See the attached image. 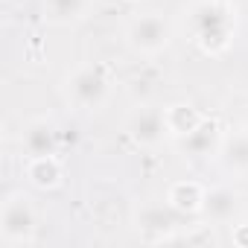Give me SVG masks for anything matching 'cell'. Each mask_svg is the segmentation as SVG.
Listing matches in <instances>:
<instances>
[{
	"label": "cell",
	"mask_w": 248,
	"mask_h": 248,
	"mask_svg": "<svg viewBox=\"0 0 248 248\" xmlns=\"http://www.w3.org/2000/svg\"><path fill=\"white\" fill-rule=\"evenodd\" d=\"M236 210H239V193L233 187H213L204 193L202 216H207L210 222H231Z\"/></svg>",
	"instance_id": "9c48e42d"
},
{
	"label": "cell",
	"mask_w": 248,
	"mask_h": 248,
	"mask_svg": "<svg viewBox=\"0 0 248 248\" xmlns=\"http://www.w3.org/2000/svg\"><path fill=\"white\" fill-rule=\"evenodd\" d=\"M222 126H219V120H213V117H204L199 126L190 132V135H184L181 140H178V146H181V152L187 155V158H196V161H202V158H210V155H219V146H222Z\"/></svg>",
	"instance_id": "8992f818"
},
{
	"label": "cell",
	"mask_w": 248,
	"mask_h": 248,
	"mask_svg": "<svg viewBox=\"0 0 248 248\" xmlns=\"http://www.w3.org/2000/svg\"><path fill=\"white\" fill-rule=\"evenodd\" d=\"M0 239L6 245H30L35 239V210L24 193H9L0 204Z\"/></svg>",
	"instance_id": "3957f363"
},
{
	"label": "cell",
	"mask_w": 248,
	"mask_h": 248,
	"mask_svg": "<svg viewBox=\"0 0 248 248\" xmlns=\"http://www.w3.org/2000/svg\"><path fill=\"white\" fill-rule=\"evenodd\" d=\"M170 38H172V30H170L167 18L158 12H146V15L135 18L126 30L129 47L140 56H158L161 50H167Z\"/></svg>",
	"instance_id": "277c9868"
},
{
	"label": "cell",
	"mask_w": 248,
	"mask_h": 248,
	"mask_svg": "<svg viewBox=\"0 0 248 248\" xmlns=\"http://www.w3.org/2000/svg\"><path fill=\"white\" fill-rule=\"evenodd\" d=\"M21 146H24L27 158L56 155L59 152V129L53 126L50 120H44V117L30 120L24 126V135H21Z\"/></svg>",
	"instance_id": "52a82bcc"
},
{
	"label": "cell",
	"mask_w": 248,
	"mask_h": 248,
	"mask_svg": "<svg viewBox=\"0 0 248 248\" xmlns=\"http://www.w3.org/2000/svg\"><path fill=\"white\" fill-rule=\"evenodd\" d=\"M231 242H233L236 248H248V222L233 225V231H231Z\"/></svg>",
	"instance_id": "2e32d148"
},
{
	"label": "cell",
	"mask_w": 248,
	"mask_h": 248,
	"mask_svg": "<svg viewBox=\"0 0 248 248\" xmlns=\"http://www.w3.org/2000/svg\"><path fill=\"white\" fill-rule=\"evenodd\" d=\"M175 210L167 204V210L164 207H146L143 213H140V228L143 231H161V239L158 242H175V233H170L172 228H175Z\"/></svg>",
	"instance_id": "5bb4252c"
},
{
	"label": "cell",
	"mask_w": 248,
	"mask_h": 248,
	"mask_svg": "<svg viewBox=\"0 0 248 248\" xmlns=\"http://www.w3.org/2000/svg\"><path fill=\"white\" fill-rule=\"evenodd\" d=\"M187 24L196 44L207 56H222L233 41L236 9L231 0H199L187 15Z\"/></svg>",
	"instance_id": "6da1fadb"
},
{
	"label": "cell",
	"mask_w": 248,
	"mask_h": 248,
	"mask_svg": "<svg viewBox=\"0 0 248 248\" xmlns=\"http://www.w3.org/2000/svg\"><path fill=\"white\" fill-rule=\"evenodd\" d=\"M108 93H111V79L99 64H85L73 70L64 82V96L79 111H99L108 102Z\"/></svg>",
	"instance_id": "7a4b0ae2"
},
{
	"label": "cell",
	"mask_w": 248,
	"mask_h": 248,
	"mask_svg": "<svg viewBox=\"0 0 248 248\" xmlns=\"http://www.w3.org/2000/svg\"><path fill=\"white\" fill-rule=\"evenodd\" d=\"M91 12V0H44V21L56 27H70Z\"/></svg>",
	"instance_id": "7c38bea8"
},
{
	"label": "cell",
	"mask_w": 248,
	"mask_h": 248,
	"mask_svg": "<svg viewBox=\"0 0 248 248\" xmlns=\"http://www.w3.org/2000/svg\"><path fill=\"white\" fill-rule=\"evenodd\" d=\"M126 3H138V0H126Z\"/></svg>",
	"instance_id": "e0dca14e"
},
{
	"label": "cell",
	"mask_w": 248,
	"mask_h": 248,
	"mask_svg": "<svg viewBox=\"0 0 248 248\" xmlns=\"http://www.w3.org/2000/svg\"><path fill=\"white\" fill-rule=\"evenodd\" d=\"M219 164L231 175H245L248 172V132H233L222 140Z\"/></svg>",
	"instance_id": "30bf717a"
},
{
	"label": "cell",
	"mask_w": 248,
	"mask_h": 248,
	"mask_svg": "<svg viewBox=\"0 0 248 248\" xmlns=\"http://www.w3.org/2000/svg\"><path fill=\"white\" fill-rule=\"evenodd\" d=\"M62 178H64V170L56 155H41V158L27 161V181L35 190H56L62 184Z\"/></svg>",
	"instance_id": "8fae6325"
},
{
	"label": "cell",
	"mask_w": 248,
	"mask_h": 248,
	"mask_svg": "<svg viewBox=\"0 0 248 248\" xmlns=\"http://www.w3.org/2000/svg\"><path fill=\"white\" fill-rule=\"evenodd\" d=\"M164 114H167V129H170V135L178 138V140L184 135H190L199 123L204 120V114L193 102H172V105L164 108Z\"/></svg>",
	"instance_id": "4fadbf2b"
},
{
	"label": "cell",
	"mask_w": 248,
	"mask_h": 248,
	"mask_svg": "<svg viewBox=\"0 0 248 248\" xmlns=\"http://www.w3.org/2000/svg\"><path fill=\"white\" fill-rule=\"evenodd\" d=\"M204 187L199 184V181H175V184H170V190H167V204L178 213V216H196V213H202V207H204Z\"/></svg>",
	"instance_id": "ba28073f"
},
{
	"label": "cell",
	"mask_w": 248,
	"mask_h": 248,
	"mask_svg": "<svg viewBox=\"0 0 248 248\" xmlns=\"http://www.w3.org/2000/svg\"><path fill=\"white\" fill-rule=\"evenodd\" d=\"M175 242H187V245H196V242H202V245H213L216 239H213V233H210V225H204V228H202V231H196V233L175 236Z\"/></svg>",
	"instance_id": "9a60e30c"
},
{
	"label": "cell",
	"mask_w": 248,
	"mask_h": 248,
	"mask_svg": "<svg viewBox=\"0 0 248 248\" xmlns=\"http://www.w3.org/2000/svg\"><path fill=\"white\" fill-rule=\"evenodd\" d=\"M126 132H129V138H132L138 146H143V149L161 146L164 138L170 135L164 108H155V105H140V108H135V111L129 114Z\"/></svg>",
	"instance_id": "5b68a950"
}]
</instances>
